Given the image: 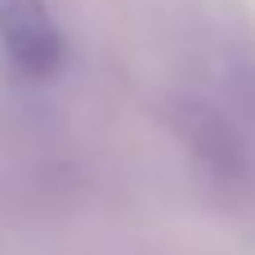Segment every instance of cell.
Returning <instances> with one entry per match:
<instances>
[{"instance_id": "1", "label": "cell", "mask_w": 255, "mask_h": 255, "mask_svg": "<svg viewBox=\"0 0 255 255\" xmlns=\"http://www.w3.org/2000/svg\"><path fill=\"white\" fill-rule=\"evenodd\" d=\"M0 49L27 76H49L63 63V31L45 0H0Z\"/></svg>"}]
</instances>
